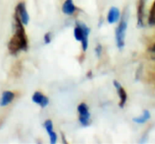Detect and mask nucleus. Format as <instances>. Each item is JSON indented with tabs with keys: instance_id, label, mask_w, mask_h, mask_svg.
Wrapping results in <instances>:
<instances>
[{
	"instance_id": "14",
	"label": "nucleus",
	"mask_w": 155,
	"mask_h": 144,
	"mask_svg": "<svg viewBox=\"0 0 155 144\" xmlns=\"http://www.w3.org/2000/svg\"><path fill=\"white\" fill-rule=\"evenodd\" d=\"M44 127L46 129L47 133H48V135L53 132V124H52V121L51 120H47V121L44 122Z\"/></svg>"
},
{
	"instance_id": "4",
	"label": "nucleus",
	"mask_w": 155,
	"mask_h": 144,
	"mask_svg": "<svg viewBox=\"0 0 155 144\" xmlns=\"http://www.w3.org/2000/svg\"><path fill=\"white\" fill-rule=\"evenodd\" d=\"M78 111L79 113V121L84 126H89L90 123V114L89 107L84 103H81L78 106Z\"/></svg>"
},
{
	"instance_id": "2",
	"label": "nucleus",
	"mask_w": 155,
	"mask_h": 144,
	"mask_svg": "<svg viewBox=\"0 0 155 144\" xmlns=\"http://www.w3.org/2000/svg\"><path fill=\"white\" fill-rule=\"evenodd\" d=\"M90 30L89 28L80 22H78L76 27L74 28V37L78 41L82 42V48L85 51L89 46V35Z\"/></svg>"
},
{
	"instance_id": "13",
	"label": "nucleus",
	"mask_w": 155,
	"mask_h": 144,
	"mask_svg": "<svg viewBox=\"0 0 155 144\" xmlns=\"http://www.w3.org/2000/svg\"><path fill=\"white\" fill-rule=\"evenodd\" d=\"M148 23L151 25H155V1L151 8V11H150V15H149V18H148Z\"/></svg>"
},
{
	"instance_id": "18",
	"label": "nucleus",
	"mask_w": 155,
	"mask_h": 144,
	"mask_svg": "<svg viewBox=\"0 0 155 144\" xmlns=\"http://www.w3.org/2000/svg\"><path fill=\"white\" fill-rule=\"evenodd\" d=\"M151 51H153V52H155V44L153 46V47L151 48Z\"/></svg>"
},
{
	"instance_id": "17",
	"label": "nucleus",
	"mask_w": 155,
	"mask_h": 144,
	"mask_svg": "<svg viewBox=\"0 0 155 144\" xmlns=\"http://www.w3.org/2000/svg\"><path fill=\"white\" fill-rule=\"evenodd\" d=\"M101 51H102V47H101V45H98L96 47V49H95V52H96V55L98 57L101 56Z\"/></svg>"
},
{
	"instance_id": "6",
	"label": "nucleus",
	"mask_w": 155,
	"mask_h": 144,
	"mask_svg": "<svg viewBox=\"0 0 155 144\" xmlns=\"http://www.w3.org/2000/svg\"><path fill=\"white\" fill-rule=\"evenodd\" d=\"M32 100L34 103L37 104L38 105H40L41 107H46L49 104V100L47 96H45L43 93H41V92H35L33 96H32Z\"/></svg>"
},
{
	"instance_id": "12",
	"label": "nucleus",
	"mask_w": 155,
	"mask_h": 144,
	"mask_svg": "<svg viewBox=\"0 0 155 144\" xmlns=\"http://www.w3.org/2000/svg\"><path fill=\"white\" fill-rule=\"evenodd\" d=\"M150 118V113L148 112V110H144L143 115L139 117H136L133 119V121L136 123H138V124H142L144 123Z\"/></svg>"
},
{
	"instance_id": "11",
	"label": "nucleus",
	"mask_w": 155,
	"mask_h": 144,
	"mask_svg": "<svg viewBox=\"0 0 155 144\" xmlns=\"http://www.w3.org/2000/svg\"><path fill=\"white\" fill-rule=\"evenodd\" d=\"M144 5H145V0H139L138 8H137V24L139 26L143 25Z\"/></svg>"
},
{
	"instance_id": "9",
	"label": "nucleus",
	"mask_w": 155,
	"mask_h": 144,
	"mask_svg": "<svg viewBox=\"0 0 155 144\" xmlns=\"http://www.w3.org/2000/svg\"><path fill=\"white\" fill-rule=\"evenodd\" d=\"M120 11L116 7L110 8L107 15V21L109 24H114L117 22L120 19Z\"/></svg>"
},
{
	"instance_id": "7",
	"label": "nucleus",
	"mask_w": 155,
	"mask_h": 144,
	"mask_svg": "<svg viewBox=\"0 0 155 144\" xmlns=\"http://www.w3.org/2000/svg\"><path fill=\"white\" fill-rule=\"evenodd\" d=\"M114 85L116 87V89L117 90V93L120 96V108H123L124 107L125 104L127 102V94L126 93L125 90L121 87L120 84V83H118L117 81H114Z\"/></svg>"
},
{
	"instance_id": "1",
	"label": "nucleus",
	"mask_w": 155,
	"mask_h": 144,
	"mask_svg": "<svg viewBox=\"0 0 155 144\" xmlns=\"http://www.w3.org/2000/svg\"><path fill=\"white\" fill-rule=\"evenodd\" d=\"M15 33L8 44V50L12 55H16L19 51H25L28 46L26 35L24 29V24L15 15Z\"/></svg>"
},
{
	"instance_id": "15",
	"label": "nucleus",
	"mask_w": 155,
	"mask_h": 144,
	"mask_svg": "<svg viewBox=\"0 0 155 144\" xmlns=\"http://www.w3.org/2000/svg\"><path fill=\"white\" fill-rule=\"evenodd\" d=\"M49 136H50L51 144H55L57 142V140H58V135H57V133H54V131L49 134Z\"/></svg>"
},
{
	"instance_id": "5",
	"label": "nucleus",
	"mask_w": 155,
	"mask_h": 144,
	"mask_svg": "<svg viewBox=\"0 0 155 144\" xmlns=\"http://www.w3.org/2000/svg\"><path fill=\"white\" fill-rule=\"evenodd\" d=\"M15 15H17L19 18V20H21V22L26 25L30 21V16L28 14L26 8H25V4L24 2L19 3V4L16 6L15 8Z\"/></svg>"
},
{
	"instance_id": "3",
	"label": "nucleus",
	"mask_w": 155,
	"mask_h": 144,
	"mask_svg": "<svg viewBox=\"0 0 155 144\" xmlns=\"http://www.w3.org/2000/svg\"><path fill=\"white\" fill-rule=\"evenodd\" d=\"M127 29V18L124 15L116 31V45L120 50L123 49L125 46V37H126Z\"/></svg>"
},
{
	"instance_id": "8",
	"label": "nucleus",
	"mask_w": 155,
	"mask_h": 144,
	"mask_svg": "<svg viewBox=\"0 0 155 144\" xmlns=\"http://www.w3.org/2000/svg\"><path fill=\"white\" fill-rule=\"evenodd\" d=\"M15 99V93L11 91H4L2 93V97L0 100V106H7L9 105Z\"/></svg>"
},
{
	"instance_id": "16",
	"label": "nucleus",
	"mask_w": 155,
	"mask_h": 144,
	"mask_svg": "<svg viewBox=\"0 0 155 144\" xmlns=\"http://www.w3.org/2000/svg\"><path fill=\"white\" fill-rule=\"evenodd\" d=\"M51 33L50 32H48L47 33L46 35H44V41L46 44H49L51 42Z\"/></svg>"
},
{
	"instance_id": "10",
	"label": "nucleus",
	"mask_w": 155,
	"mask_h": 144,
	"mask_svg": "<svg viewBox=\"0 0 155 144\" xmlns=\"http://www.w3.org/2000/svg\"><path fill=\"white\" fill-rule=\"evenodd\" d=\"M62 12L68 15H72L74 12L76 11V7L74 4L73 0H66L63 4H62Z\"/></svg>"
}]
</instances>
